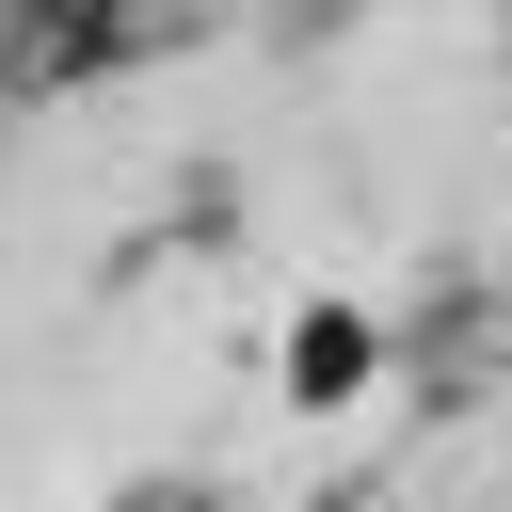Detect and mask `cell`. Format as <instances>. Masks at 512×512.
I'll return each instance as SVG.
<instances>
[{
    "instance_id": "6da1fadb",
    "label": "cell",
    "mask_w": 512,
    "mask_h": 512,
    "mask_svg": "<svg viewBox=\"0 0 512 512\" xmlns=\"http://www.w3.org/2000/svg\"><path fill=\"white\" fill-rule=\"evenodd\" d=\"M0 16H16L0 32V96H80V80L160 64L192 32V0H0Z\"/></svg>"
},
{
    "instance_id": "7a4b0ae2",
    "label": "cell",
    "mask_w": 512,
    "mask_h": 512,
    "mask_svg": "<svg viewBox=\"0 0 512 512\" xmlns=\"http://www.w3.org/2000/svg\"><path fill=\"white\" fill-rule=\"evenodd\" d=\"M352 384H368V320H352V304H304V336H288V400L320 416V400H352Z\"/></svg>"
},
{
    "instance_id": "3957f363",
    "label": "cell",
    "mask_w": 512,
    "mask_h": 512,
    "mask_svg": "<svg viewBox=\"0 0 512 512\" xmlns=\"http://www.w3.org/2000/svg\"><path fill=\"white\" fill-rule=\"evenodd\" d=\"M480 352H496V320H480V304L416 320V384H432V400H448V384H480Z\"/></svg>"
}]
</instances>
